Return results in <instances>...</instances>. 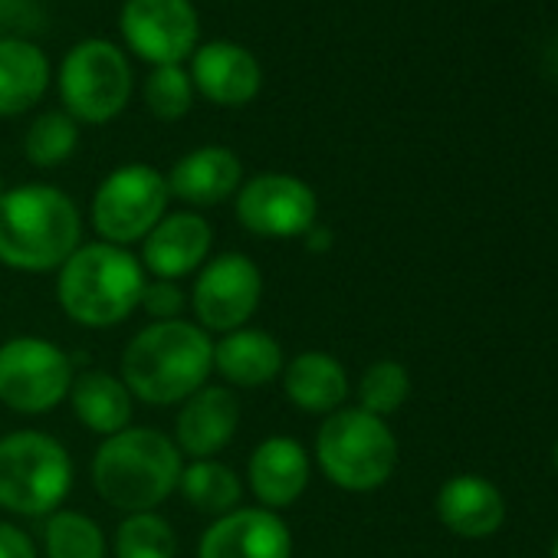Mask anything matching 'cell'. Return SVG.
Listing matches in <instances>:
<instances>
[{
    "label": "cell",
    "instance_id": "484cf974",
    "mask_svg": "<svg viewBox=\"0 0 558 558\" xmlns=\"http://www.w3.org/2000/svg\"><path fill=\"white\" fill-rule=\"evenodd\" d=\"M112 555L116 558H178V532L158 509L132 512L116 529Z\"/></svg>",
    "mask_w": 558,
    "mask_h": 558
},
{
    "label": "cell",
    "instance_id": "e0dca14e",
    "mask_svg": "<svg viewBox=\"0 0 558 558\" xmlns=\"http://www.w3.org/2000/svg\"><path fill=\"white\" fill-rule=\"evenodd\" d=\"M191 83L207 102L236 109L256 99L263 86V70L256 57L233 40H210L191 53Z\"/></svg>",
    "mask_w": 558,
    "mask_h": 558
},
{
    "label": "cell",
    "instance_id": "7a4b0ae2",
    "mask_svg": "<svg viewBox=\"0 0 558 558\" xmlns=\"http://www.w3.org/2000/svg\"><path fill=\"white\" fill-rule=\"evenodd\" d=\"M83 243L76 201L53 184H17L0 194V266L14 272H57Z\"/></svg>",
    "mask_w": 558,
    "mask_h": 558
},
{
    "label": "cell",
    "instance_id": "5b68a950",
    "mask_svg": "<svg viewBox=\"0 0 558 558\" xmlns=\"http://www.w3.org/2000/svg\"><path fill=\"white\" fill-rule=\"evenodd\" d=\"M313 460L332 486L345 493H375L395 476L398 437L385 417H375L359 404H345L342 411L323 417Z\"/></svg>",
    "mask_w": 558,
    "mask_h": 558
},
{
    "label": "cell",
    "instance_id": "836d02e7",
    "mask_svg": "<svg viewBox=\"0 0 558 558\" xmlns=\"http://www.w3.org/2000/svg\"><path fill=\"white\" fill-rule=\"evenodd\" d=\"M548 558H558V535H555V542H551V551H548Z\"/></svg>",
    "mask_w": 558,
    "mask_h": 558
},
{
    "label": "cell",
    "instance_id": "83f0119b",
    "mask_svg": "<svg viewBox=\"0 0 558 558\" xmlns=\"http://www.w3.org/2000/svg\"><path fill=\"white\" fill-rule=\"evenodd\" d=\"M408 398H411V375L395 359L372 362L359 378V408L375 417L388 421L395 411L404 408Z\"/></svg>",
    "mask_w": 558,
    "mask_h": 558
},
{
    "label": "cell",
    "instance_id": "277c9868",
    "mask_svg": "<svg viewBox=\"0 0 558 558\" xmlns=\"http://www.w3.org/2000/svg\"><path fill=\"white\" fill-rule=\"evenodd\" d=\"M184 457L174 440L155 427H125L93 453V486L119 512H155L178 493Z\"/></svg>",
    "mask_w": 558,
    "mask_h": 558
},
{
    "label": "cell",
    "instance_id": "ffe728a7",
    "mask_svg": "<svg viewBox=\"0 0 558 558\" xmlns=\"http://www.w3.org/2000/svg\"><path fill=\"white\" fill-rule=\"evenodd\" d=\"M171 197L187 207H217L230 201L243 184V161L223 145H204L174 161L165 174Z\"/></svg>",
    "mask_w": 558,
    "mask_h": 558
},
{
    "label": "cell",
    "instance_id": "d590c367",
    "mask_svg": "<svg viewBox=\"0 0 558 558\" xmlns=\"http://www.w3.org/2000/svg\"><path fill=\"white\" fill-rule=\"evenodd\" d=\"M555 70H558V47H555Z\"/></svg>",
    "mask_w": 558,
    "mask_h": 558
},
{
    "label": "cell",
    "instance_id": "7c38bea8",
    "mask_svg": "<svg viewBox=\"0 0 558 558\" xmlns=\"http://www.w3.org/2000/svg\"><path fill=\"white\" fill-rule=\"evenodd\" d=\"M119 27L129 50L151 66H181L201 40L191 0H125Z\"/></svg>",
    "mask_w": 558,
    "mask_h": 558
},
{
    "label": "cell",
    "instance_id": "52a82bcc",
    "mask_svg": "<svg viewBox=\"0 0 558 558\" xmlns=\"http://www.w3.org/2000/svg\"><path fill=\"white\" fill-rule=\"evenodd\" d=\"M168 178L145 161H132L99 181L89 217L102 243L132 250L168 214Z\"/></svg>",
    "mask_w": 558,
    "mask_h": 558
},
{
    "label": "cell",
    "instance_id": "f1b7e54d",
    "mask_svg": "<svg viewBox=\"0 0 558 558\" xmlns=\"http://www.w3.org/2000/svg\"><path fill=\"white\" fill-rule=\"evenodd\" d=\"M145 106L158 122H178L194 106V83L184 66H155L145 80Z\"/></svg>",
    "mask_w": 558,
    "mask_h": 558
},
{
    "label": "cell",
    "instance_id": "4fadbf2b",
    "mask_svg": "<svg viewBox=\"0 0 558 558\" xmlns=\"http://www.w3.org/2000/svg\"><path fill=\"white\" fill-rule=\"evenodd\" d=\"M197 558H293V532L272 509L236 506L210 519L197 538Z\"/></svg>",
    "mask_w": 558,
    "mask_h": 558
},
{
    "label": "cell",
    "instance_id": "9a60e30c",
    "mask_svg": "<svg viewBox=\"0 0 558 558\" xmlns=\"http://www.w3.org/2000/svg\"><path fill=\"white\" fill-rule=\"evenodd\" d=\"M138 246H142L138 259L148 279H171V283H181V279L194 276L210 259L214 227L204 214L174 210V214H165Z\"/></svg>",
    "mask_w": 558,
    "mask_h": 558
},
{
    "label": "cell",
    "instance_id": "3957f363",
    "mask_svg": "<svg viewBox=\"0 0 558 558\" xmlns=\"http://www.w3.org/2000/svg\"><path fill=\"white\" fill-rule=\"evenodd\" d=\"M148 272L142 259L116 243H80L57 269V300L83 329H116L142 303Z\"/></svg>",
    "mask_w": 558,
    "mask_h": 558
},
{
    "label": "cell",
    "instance_id": "44dd1931",
    "mask_svg": "<svg viewBox=\"0 0 558 558\" xmlns=\"http://www.w3.org/2000/svg\"><path fill=\"white\" fill-rule=\"evenodd\" d=\"M279 381H283V395L296 411L316 414V417H329L342 411L352 395L345 365L336 355L316 352V349L293 355L283 375H279Z\"/></svg>",
    "mask_w": 558,
    "mask_h": 558
},
{
    "label": "cell",
    "instance_id": "e575fe53",
    "mask_svg": "<svg viewBox=\"0 0 558 558\" xmlns=\"http://www.w3.org/2000/svg\"><path fill=\"white\" fill-rule=\"evenodd\" d=\"M8 187H4V174H0V194H4Z\"/></svg>",
    "mask_w": 558,
    "mask_h": 558
},
{
    "label": "cell",
    "instance_id": "8fae6325",
    "mask_svg": "<svg viewBox=\"0 0 558 558\" xmlns=\"http://www.w3.org/2000/svg\"><path fill=\"white\" fill-rule=\"evenodd\" d=\"M236 223L266 240H293L306 236L319 223V197L316 191L287 171L253 174L233 194Z\"/></svg>",
    "mask_w": 558,
    "mask_h": 558
},
{
    "label": "cell",
    "instance_id": "d6986e66",
    "mask_svg": "<svg viewBox=\"0 0 558 558\" xmlns=\"http://www.w3.org/2000/svg\"><path fill=\"white\" fill-rule=\"evenodd\" d=\"M437 519L460 538H489L506 522V499L496 483L480 473L450 476L434 499Z\"/></svg>",
    "mask_w": 558,
    "mask_h": 558
},
{
    "label": "cell",
    "instance_id": "6da1fadb",
    "mask_svg": "<svg viewBox=\"0 0 558 558\" xmlns=\"http://www.w3.org/2000/svg\"><path fill=\"white\" fill-rule=\"evenodd\" d=\"M132 398L148 408H178L214 375V336L191 319L148 323L138 329L119 365Z\"/></svg>",
    "mask_w": 558,
    "mask_h": 558
},
{
    "label": "cell",
    "instance_id": "f546056e",
    "mask_svg": "<svg viewBox=\"0 0 558 558\" xmlns=\"http://www.w3.org/2000/svg\"><path fill=\"white\" fill-rule=\"evenodd\" d=\"M138 310L151 323H174V319H184L191 303H187V293L181 290V283H171V279H148Z\"/></svg>",
    "mask_w": 558,
    "mask_h": 558
},
{
    "label": "cell",
    "instance_id": "4dcf8cb0",
    "mask_svg": "<svg viewBox=\"0 0 558 558\" xmlns=\"http://www.w3.org/2000/svg\"><path fill=\"white\" fill-rule=\"evenodd\" d=\"M0 558H37V542L17 522L0 519Z\"/></svg>",
    "mask_w": 558,
    "mask_h": 558
},
{
    "label": "cell",
    "instance_id": "9c48e42d",
    "mask_svg": "<svg viewBox=\"0 0 558 558\" xmlns=\"http://www.w3.org/2000/svg\"><path fill=\"white\" fill-rule=\"evenodd\" d=\"M73 359L44 336L0 342V404L24 417L57 411L73 388Z\"/></svg>",
    "mask_w": 558,
    "mask_h": 558
},
{
    "label": "cell",
    "instance_id": "ba28073f",
    "mask_svg": "<svg viewBox=\"0 0 558 558\" xmlns=\"http://www.w3.org/2000/svg\"><path fill=\"white\" fill-rule=\"evenodd\" d=\"M60 96L63 112L76 122L106 125L119 119L132 96L129 57L102 37L76 44L60 63Z\"/></svg>",
    "mask_w": 558,
    "mask_h": 558
},
{
    "label": "cell",
    "instance_id": "8992f818",
    "mask_svg": "<svg viewBox=\"0 0 558 558\" xmlns=\"http://www.w3.org/2000/svg\"><path fill=\"white\" fill-rule=\"evenodd\" d=\"M73 476V457L53 434L24 427L0 437V509L4 512L47 519L63 509Z\"/></svg>",
    "mask_w": 558,
    "mask_h": 558
},
{
    "label": "cell",
    "instance_id": "4316f807",
    "mask_svg": "<svg viewBox=\"0 0 558 558\" xmlns=\"http://www.w3.org/2000/svg\"><path fill=\"white\" fill-rule=\"evenodd\" d=\"M76 145H80V122L63 109H50V112L37 116L24 135V155L37 168L66 165L73 158Z\"/></svg>",
    "mask_w": 558,
    "mask_h": 558
},
{
    "label": "cell",
    "instance_id": "d6a6232c",
    "mask_svg": "<svg viewBox=\"0 0 558 558\" xmlns=\"http://www.w3.org/2000/svg\"><path fill=\"white\" fill-rule=\"evenodd\" d=\"M551 463H555V473H558V440H555V447H551Z\"/></svg>",
    "mask_w": 558,
    "mask_h": 558
},
{
    "label": "cell",
    "instance_id": "5bb4252c",
    "mask_svg": "<svg viewBox=\"0 0 558 558\" xmlns=\"http://www.w3.org/2000/svg\"><path fill=\"white\" fill-rule=\"evenodd\" d=\"M313 480V453L287 434L259 440L246 460V486L256 506L283 512L303 499Z\"/></svg>",
    "mask_w": 558,
    "mask_h": 558
},
{
    "label": "cell",
    "instance_id": "30bf717a",
    "mask_svg": "<svg viewBox=\"0 0 558 558\" xmlns=\"http://www.w3.org/2000/svg\"><path fill=\"white\" fill-rule=\"evenodd\" d=\"M263 300V272L246 253H217L197 272L187 293L194 323L207 336H227L250 326Z\"/></svg>",
    "mask_w": 558,
    "mask_h": 558
},
{
    "label": "cell",
    "instance_id": "ac0fdd59",
    "mask_svg": "<svg viewBox=\"0 0 558 558\" xmlns=\"http://www.w3.org/2000/svg\"><path fill=\"white\" fill-rule=\"evenodd\" d=\"M287 368V352L266 329H233L214 342V372L233 391H253L279 381Z\"/></svg>",
    "mask_w": 558,
    "mask_h": 558
},
{
    "label": "cell",
    "instance_id": "d4e9b609",
    "mask_svg": "<svg viewBox=\"0 0 558 558\" xmlns=\"http://www.w3.org/2000/svg\"><path fill=\"white\" fill-rule=\"evenodd\" d=\"M44 555L47 558H106L109 542L102 525L80 509H57L44 519Z\"/></svg>",
    "mask_w": 558,
    "mask_h": 558
},
{
    "label": "cell",
    "instance_id": "1f68e13d",
    "mask_svg": "<svg viewBox=\"0 0 558 558\" xmlns=\"http://www.w3.org/2000/svg\"><path fill=\"white\" fill-rule=\"evenodd\" d=\"M303 240H306V250H313V253H326V250H332V240H336V236H332V230H329L326 223H316Z\"/></svg>",
    "mask_w": 558,
    "mask_h": 558
},
{
    "label": "cell",
    "instance_id": "7402d4cb",
    "mask_svg": "<svg viewBox=\"0 0 558 558\" xmlns=\"http://www.w3.org/2000/svg\"><path fill=\"white\" fill-rule=\"evenodd\" d=\"M66 401L73 408L76 421L99 437H112V434L132 427L135 398H132L129 385L122 381V375H112L102 368L76 372Z\"/></svg>",
    "mask_w": 558,
    "mask_h": 558
},
{
    "label": "cell",
    "instance_id": "2e32d148",
    "mask_svg": "<svg viewBox=\"0 0 558 558\" xmlns=\"http://www.w3.org/2000/svg\"><path fill=\"white\" fill-rule=\"evenodd\" d=\"M240 417H243V408H240L236 391L227 385L207 381L201 391H194L187 401L178 404L171 440L184 460H207L233 444L240 430Z\"/></svg>",
    "mask_w": 558,
    "mask_h": 558
},
{
    "label": "cell",
    "instance_id": "603a6c76",
    "mask_svg": "<svg viewBox=\"0 0 558 558\" xmlns=\"http://www.w3.org/2000/svg\"><path fill=\"white\" fill-rule=\"evenodd\" d=\"M50 89L47 53L24 37H0V119L31 112Z\"/></svg>",
    "mask_w": 558,
    "mask_h": 558
},
{
    "label": "cell",
    "instance_id": "cb8c5ba5",
    "mask_svg": "<svg viewBox=\"0 0 558 558\" xmlns=\"http://www.w3.org/2000/svg\"><path fill=\"white\" fill-rule=\"evenodd\" d=\"M178 493L191 509H197V512H204L210 519L227 515L236 506H243V480H240V473L230 463L217 460V457L184 460Z\"/></svg>",
    "mask_w": 558,
    "mask_h": 558
}]
</instances>
